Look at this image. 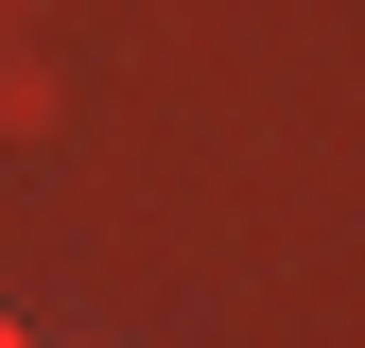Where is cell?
Segmentation results:
<instances>
[{
  "mask_svg": "<svg viewBox=\"0 0 365 348\" xmlns=\"http://www.w3.org/2000/svg\"><path fill=\"white\" fill-rule=\"evenodd\" d=\"M0 348H18V331H0Z\"/></svg>",
  "mask_w": 365,
  "mask_h": 348,
  "instance_id": "6da1fadb",
  "label": "cell"
}]
</instances>
